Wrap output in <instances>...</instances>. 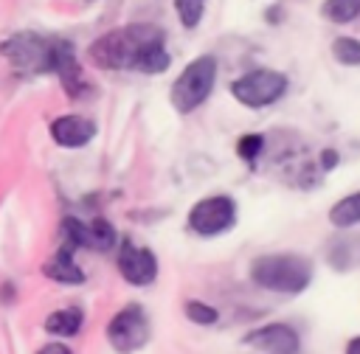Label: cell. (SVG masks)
Masks as SVG:
<instances>
[{
    "instance_id": "1",
    "label": "cell",
    "mask_w": 360,
    "mask_h": 354,
    "mask_svg": "<svg viewBox=\"0 0 360 354\" xmlns=\"http://www.w3.org/2000/svg\"><path fill=\"white\" fill-rule=\"evenodd\" d=\"M163 28L152 22H132L101 34L90 45V59L104 70H141V73H163L172 62Z\"/></svg>"
},
{
    "instance_id": "2",
    "label": "cell",
    "mask_w": 360,
    "mask_h": 354,
    "mask_svg": "<svg viewBox=\"0 0 360 354\" xmlns=\"http://www.w3.org/2000/svg\"><path fill=\"white\" fill-rule=\"evenodd\" d=\"M250 278L264 289L298 295L312 281V264H309V258H304L298 253H267V256L253 258Z\"/></svg>"
},
{
    "instance_id": "3",
    "label": "cell",
    "mask_w": 360,
    "mask_h": 354,
    "mask_svg": "<svg viewBox=\"0 0 360 354\" xmlns=\"http://www.w3.org/2000/svg\"><path fill=\"white\" fill-rule=\"evenodd\" d=\"M214 81H217V59L208 53L191 59L172 84V93H169L172 107L177 112H194L211 96Z\"/></svg>"
},
{
    "instance_id": "4",
    "label": "cell",
    "mask_w": 360,
    "mask_h": 354,
    "mask_svg": "<svg viewBox=\"0 0 360 354\" xmlns=\"http://www.w3.org/2000/svg\"><path fill=\"white\" fill-rule=\"evenodd\" d=\"M231 93L239 104H245L250 110L270 107L287 93V76L278 73V70H270V67H259V70H250V73L239 76L231 84Z\"/></svg>"
},
{
    "instance_id": "5",
    "label": "cell",
    "mask_w": 360,
    "mask_h": 354,
    "mask_svg": "<svg viewBox=\"0 0 360 354\" xmlns=\"http://www.w3.org/2000/svg\"><path fill=\"white\" fill-rule=\"evenodd\" d=\"M59 39H45L39 34H14L3 42V56L11 59V65L25 67V70H53V56H56Z\"/></svg>"
},
{
    "instance_id": "6",
    "label": "cell",
    "mask_w": 360,
    "mask_h": 354,
    "mask_svg": "<svg viewBox=\"0 0 360 354\" xmlns=\"http://www.w3.org/2000/svg\"><path fill=\"white\" fill-rule=\"evenodd\" d=\"M236 222V202L228 194H214L191 205L188 211V228L200 236H219L231 230Z\"/></svg>"
},
{
    "instance_id": "7",
    "label": "cell",
    "mask_w": 360,
    "mask_h": 354,
    "mask_svg": "<svg viewBox=\"0 0 360 354\" xmlns=\"http://www.w3.org/2000/svg\"><path fill=\"white\" fill-rule=\"evenodd\" d=\"M107 340L118 354H132L149 340V320L138 303L124 306L107 326Z\"/></svg>"
},
{
    "instance_id": "8",
    "label": "cell",
    "mask_w": 360,
    "mask_h": 354,
    "mask_svg": "<svg viewBox=\"0 0 360 354\" xmlns=\"http://www.w3.org/2000/svg\"><path fill=\"white\" fill-rule=\"evenodd\" d=\"M118 270L129 284L146 287L158 278V258H155L152 250L138 247L132 242H124L121 250H118Z\"/></svg>"
},
{
    "instance_id": "9",
    "label": "cell",
    "mask_w": 360,
    "mask_h": 354,
    "mask_svg": "<svg viewBox=\"0 0 360 354\" xmlns=\"http://www.w3.org/2000/svg\"><path fill=\"white\" fill-rule=\"evenodd\" d=\"M248 346L264 354H298V332L287 323H267L245 337Z\"/></svg>"
},
{
    "instance_id": "10",
    "label": "cell",
    "mask_w": 360,
    "mask_h": 354,
    "mask_svg": "<svg viewBox=\"0 0 360 354\" xmlns=\"http://www.w3.org/2000/svg\"><path fill=\"white\" fill-rule=\"evenodd\" d=\"M96 135V124L84 115H62L51 124V138L59 143V146H68V149H76V146H84L90 143Z\"/></svg>"
},
{
    "instance_id": "11",
    "label": "cell",
    "mask_w": 360,
    "mask_h": 354,
    "mask_svg": "<svg viewBox=\"0 0 360 354\" xmlns=\"http://www.w3.org/2000/svg\"><path fill=\"white\" fill-rule=\"evenodd\" d=\"M42 273H45L48 278H53V281H62V284H82V281H84V273L76 267L73 250H70L68 244H62V250H59L51 261H45Z\"/></svg>"
},
{
    "instance_id": "12",
    "label": "cell",
    "mask_w": 360,
    "mask_h": 354,
    "mask_svg": "<svg viewBox=\"0 0 360 354\" xmlns=\"http://www.w3.org/2000/svg\"><path fill=\"white\" fill-rule=\"evenodd\" d=\"M82 323H84L82 309L70 306V309H56V312H51V315H48V320H45V329H48L51 334L70 337V334H76V332L82 329Z\"/></svg>"
},
{
    "instance_id": "13",
    "label": "cell",
    "mask_w": 360,
    "mask_h": 354,
    "mask_svg": "<svg viewBox=\"0 0 360 354\" xmlns=\"http://www.w3.org/2000/svg\"><path fill=\"white\" fill-rule=\"evenodd\" d=\"M329 222L335 228H352V225H357L360 222V191L346 194L343 199H338L329 208Z\"/></svg>"
},
{
    "instance_id": "14",
    "label": "cell",
    "mask_w": 360,
    "mask_h": 354,
    "mask_svg": "<svg viewBox=\"0 0 360 354\" xmlns=\"http://www.w3.org/2000/svg\"><path fill=\"white\" fill-rule=\"evenodd\" d=\"M112 244H115V228L107 219H93L90 225H84V247L110 250Z\"/></svg>"
},
{
    "instance_id": "15",
    "label": "cell",
    "mask_w": 360,
    "mask_h": 354,
    "mask_svg": "<svg viewBox=\"0 0 360 354\" xmlns=\"http://www.w3.org/2000/svg\"><path fill=\"white\" fill-rule=\"evenodd\" d=\"M321 14L329 22H352L360 17V0H323Z\"/></svg>"
},
{
    "instance_id": "16",
    "label": "cell",
    "mask_w": 360,
    "mask_h": 354,
    "mask_svg": "<svg viewBox=\"0 0 360 354\" xmlns=\"http://www.w3.org/2000/svg\"><path fill=\"white\" fill-rule=\"evenodd\" d=\"M332 56L340 65H349V67L360 65V39H354V37H338L332 42Z\"/></svg>"
},
{
    "instance_id": "17",
    "label": "cell",
    "mask_w": 360,
    "mask_h": 354,
    "mask_svg": "<svg viewBox=\"0 0 360 354\" xmlns=\"http://www.w3.org/2000/svg\"><path fill=\"white\" fill-rule=\"evenodd\" d=\"M174 11L186 28H197L205 11V0H174Z\"/></svg>"
},
{
    "instance_id": "18",
    "label": "cell",
    "mask_w": 360,
    "mask_h": 354,
    "mask_svg": "<svg viewBox=\"0 0 360 354\" xmlns=\"http://www.w3.org/2000/svg\"><path fill=\"white\" fill-rule=\"evenodd\" d=\"M186 317H188L191 323L211 326V323H217L219 312H217L211 303H202V301H188V303H186Z\"/></svg>"
},
{
    "instance_id": "19",
    "label": "cell",
    "mask_w": 360,
    "mask_h": 354,
    "mask_svg": "<svg viewBox=\"0 0 360 354\" xmlns=\"http://www.w3.org/2000/svg\"><path fill=\"white\" fill-rule=\"evenodd\" d=\"M262 146H264V138L256 135V132H248V135H242V138L236 140V155H239L242 160L253 163V160L262 155Z\"/></svg>"
},
{
    "instance_id": "20",
    "label": "cell",
    "mask_w": 360,
    "mask_h": 354,
    "mask_svg": "<svg viewBox=\"0 0 360 354\" xmlns=\"http://www.w3.org/2000/svg\"><path fill=\"white\" fill-rule=\"evenodd\" d=\"M321 163H323L326 171L335 169V163H338V152H335V149H323V152H321Z\"/></svg>"
},
{
    "instance_id": "21",
    "label": "cell",
    "mask_w": 360,
    "mask_h": 354,
    "mask_svg": "<svg viewBox=\"0 0 360 354\" xmlns=\"http://www.w3.org/2000/svg\"><path fill=\"white\" fill-rule=\"evenodd\" d=\"M39 354H73L68 346H62V343H48L45 348H39Z\"/></svg>"
},
{
    "instance_id": "22",
    "label": "cell",
    "mask_w": 360,
    "mask_h": 354,
    "mask_svg": "<svg viewBox=\"0 0 360 354\" xmlns=\"http://www.w3.org/2000/svg\"><path fill=\"white\" fill-rule=\"evenodd\" d=\"M346 354H360V337H352L346 343Z\"/></svg>"
}]
</instances>
